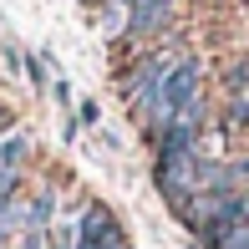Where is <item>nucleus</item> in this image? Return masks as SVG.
Segmentation results:
<instances>
[{"mask_svg": "<svg viewBox=\"0 0 249 249\" xmlns=\"http://www.w3.org/2000/svg\"><path fill=\"white\" fill-rule=\"evenodd\" d=\"M224 87H229V97L234 92H249V61H244V56L224 66Z\"/></svg>", "mask_w": 249, "mask_h": 249, "instance_id": "6e6552de", "label": "nucleus"}, {"mask_svg": "<svg viewBox=\"0 0 249 249\" xmlns=\"http://www.w3.org/2000/svg\"><path fill=\"white\" fill-rule=\"evenodd\" d=\"M97 122H102V107H97V102L92 97L76 102V127H97Z\"/></svg>", "mask_w": 249, "mask_h": 249, "instance_id": "1a4fd4ad", "label": "nucleus"}, {"mask_svg": "<svg viewBox=\"0 0 249 249\" xmlns=\"http://www.w3.org/2000/svg\"><path fill=\"white\" fill-rule=\"evenodd\" d=\"M51 92H56V102H61V107H71V87H66L61 76H56V82H51Z\"/></svg>", "mask_w": 249, "mask_h": 249, "instance_id": "f8f14e48", "label": "nucleus"}, {"mask_svg": "<svg viewBox=\"0 0 249 249\" xmlns=\"http://www.w3.org/2000/svg\"><path fill=\"white\" fill-rule=\"evenodd\" d=\"M122 5H127V10H132V5H142V0H122Z\"/></svg>", "mask_w": 249, "mask_h": 249, "instance_id": "ddd939ff", "label": "nucleus"}, {"mask_svg": "<svg viewBox=\"0 0 249 249\" xmlns=\"http://www.w3.org/2000/svg\"><path fill=\"white\" fill-rule=\"evenodd\" d=\"M26 76H31L36 92H46V61H41V56H26Z\"/></svg>", "mask_w": 249, "mask_h": 249, "instance_id": "9d476101", "label": "nucleus"}, {"mask_svg": "<svg viewBox=\"0 0 249 249\" xmlns=\"http://www.w3.org/2000/svg\"><path fill=\"white\" fill-rule=\"evenodd\" d=\"M203 158L209 153L198 148V153H173V158H158L153 163V183H158V194L168 198V209L183 203V198H194V194H203V183H198Z\"/></svg>", "mask_w": 249, "mask_h": 249, "instance_id": "f03ea898", "label": "nucleus"}, {"mask_svg": "<svg viewBox=\"0 0 249 249\" xmlns=\"http://www.w3.org/2000/svg\"><path fill=\"white\" fill-rule=\"evenodd\" d=\"M183 56H188L183 46H153V51H142V56H138V61H132V66H127V71H122V76H117V97H122V102H127V107H138V102H142V97H148V92H153V87H158V82H163V76H168V71H173V66H178V61H183Z\"/></svg>", "mask_w": 249, "mask_h": 249, "instance_id": "f257e3e1", "label": "nucleus"}, {"mask_svg": "<svg viewBox=\"0 0 249 249\" xmlns=\"http://www.w3.org/2000/svg\"><path fill=\"white\" fill-rule=\"evenodd\" d=\"M168 20H173V0H142V5H132L122 41H153L168 31Z\"/></svg>", "mask_w": 249, "mask_h": 249, "instance_id": "7ed1b4c3", "label": "nucleus"}, {"mask_svg": "<svg viewBox=\"0 0 249 249\" xmlns=\"http://www.w3.org/2000/svg\"><path fill=\"white\" fill-rule=\"evenodd\" d=\"M224 132H244L249 127V92H234L229 102H224V122H219Z\"/></svg>", "mask_w": 249, "mask_h": 249, "instance_id": "39448f33", "label": "nucleus"}, {"mask_svg": "<svg viewBox=\"0 0 249 249\" xmlns=\"http://www.w3.org/2000/svg\"><path fill=\"white\" fill-rule=\"evenodd\" d=\"M219 249H249V224H239V229L229 234V239H224Z\"/></svg>", "mask_w": 249, "mask_h": 249, "instance_id": "9b49d317", "label": "nucleus"}, {"mask_svg": "<svg viewBox=\"0 0 249 249\" xmlns=\"http://www.w3.org/2000/svg\"><path fill=\"white\" fill-rule=\"evenodd\" d=\"M127 16H132V10L122 5V0H102V31H107L112 41L127 36Z\"/></svg>", "mask_w": 249, "mask_h": 249, "instance_id": "423d86ee", "label": "nucleus"}, {"mask_svg": "<svg viewBox=\"0 0 249 249\" xmlns=\"http://www.w3.org/2000/svg\"><path fill=\"white\" fill-rule=\"evenodd\" d=\"M0 132H5V112H0Z\"/></svg>", "mask_w": 249, "mask_h": 249, "instance_id": "4468645a", "label": "nucleus"}, {"mask_svg": "<svg viewBox=\"0 0 249 249\" xmlns=\"http://www.w3.org/2000/svg\"><path fill=\"white\" fill-rule=\"evenodd\" d=\"M20 198V168H0V213Z\"/></svg>", "mask_w": 249, "mask_h": 249, "instance_id": "0eeeda50", "label": "nucleus"}, {"mask_svg": "<svg viewBox=\"0 0 249 249\" xmlns=\"http://www.w3.org/2000/svg\"><path fill=\"white\" fill-rule=\"evenodd\" d=\"M26 158H31V138L26 132H0V168H26Z\"/></svg>", "mask_w": 249, "mask_h": 249, "instance_id": "20e7f679", "label": "nucleus"}]
</instances>
